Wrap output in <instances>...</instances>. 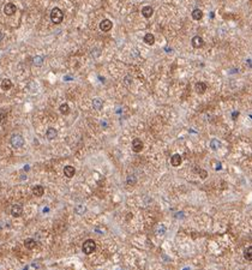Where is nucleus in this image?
Instances as JSON below:
<instances>
[{
    "instance_id": "f257e3e1",
    "label": "nucleus",
    "mask_w": 252,
    "mask_h": 270,
    "mask_svg": "<svg viewBox=\"0 0 252 270\" xmlns=\"http://www.w3.org/2000/svg\"><path fill=\"white\" fill-rule=\"evenodd\" d=\"M64 19V12L59 8V7H54L51 11V20L54 24H60Z\"/></svg>"
},
{
    "instance_id": "f03ea898",
    "label": "nucleus",
    "mask_w": 252,
    "mask_h": 270,
    "mask_svg": "<svg viewBox=\"0 0 252 270\" xmlns=\"http://www.w3.org/2000/svg\"><path fill=\"white\" fill-rule=\"evenodd\" d=\"M82 250L85 255H91L96 250V243L93 239H88V240L84 241V244L82 246Z\"/></svg>"
},
{
    "instance_id": "7ed1b4c3",
    "label": "nucleus",
    "mask_w": 252,
    "mask_h": 270,
    "mask_svg": "<svg viewBox=\"0 0 252 270\" xmlns=\"http://www.w3.org/2000/svg\"><path fill=\"white\" fill-rule=\"evenodd\" d=\"M10 142H11V145H12L14 149H19V148H22V147L24 145V138H23L22 135H18V133L13 135V136L11 137Z\"/></svg>"
},
{
    "instance_id": "20e7f679",
    "label": "nucleus",
    "mask_w": 252,
    "mask_h": 270,
    "mask_svg": "<svg viewBox=\"0 0 252 270\" xmlns=\"http://www.w3.org/2000/svg\"><path fill=\"white\" fill-rule=\"evenodd\" d=\"M17 11V6L12 2H7L5 6H4V13L6 16H13Z\"/></svg>"
},
{
    "instance_id": "39448f33",
    "label": "nucleus",
    "mask_w": 252,
    "mask_h": 270,
    "mask_svg": "<svg viewBox=\"0 0 252 270\" xmlns=\"http://www.w3.org/2000/svg\"><path fill=\"white\" fill-rule=\"evenodd\" d=\"M112 28H113V23H112V20H109V19H107V18L103 19V20L100 23V29H101L102 31H105V33L111 31Z\"/></svg>"
},
{
    "instance_id": "423d86ee",
    "label": "nucleus",
    "mask_w": 252,
    "mask_h": 270,
    "mask_svg": "<svg viewBox=\"0 0 252 270\" xmlns=\"http://www.w3.org/2000/svg\"><path fill=\"white\" fill-rule=\"evenodd\" d=\"M22 214H23V206H22V204H14L11 208V215L13 217H19V216H22Z\"/></svg>"
},
{
    "instance_id": "0eeeda50",
    "label": "nucleus",
    "mask_w": 252,
    "mask_h": 270,
    "mask_svg": "<svg viewBox=\"0 0 252 270\" xmlns=\"http://www.w3.org/2000/svg\"><path fill=\"white\" fill-rule=\"evenodd\" d=\"M132 150L134 153H140L143 150V142L139 138H134L132 141Z\"/></svg>"
},
{
    "instance_id": "6e6552de",
    "label": "nucleus",
    "mask_w": 252,
    "mask_h": 270,
    "mask_svg": "<svg viewBox=\"0 0 252 270\" xmlns=\"http://www.w3.org/2000/svg\"><path fill=\"white\" fill-rule=\"evenodd\" d=\"M191 45L193 46V48H202L204 46V40L201 36H193L191 40Z\"/></svg>"
},
{
    "instance_id": "1a4fd4ad",
    "label": "nucleus",
    "mask_w": 252,
    "mask_h": 270,
    "mask_svg": "<svg viewBox=\"0 0 252 270\" xmlns=\"http://www.w3.org/2000/svg\"><path fill=\"white\" fill-rule=\"evenodd\" d=\"M181 162H183V159H181V156H180L179 154H174V155L171 157V165H172L173 167H179V166L181 165Z\"/></svg>"
},
{
    "instance_id": "9d476101",
    "label": "nucleus",
    "mask_w": 252,
    "mask_h": 270,
    "mask_svg": "<svg viewBox=\"0 0 252 270\" xmlns=\"http://www.w3.org/2000/svg\"><path fill=\"white\" fill-rule=\"evenodd\" d=\"M152 13H154V10L151 6H144L142 8V14L144 18H150L152 16Z\"/></svg>"
},
{
    "instance_id": "9b49d317",
    "label": "nucleus",
    "mask_w": 252,
    "mask_h": 270,
    "mask_svg": "<svg viewBox=\"0 0 252 270\" xmlns=\"http://www.w3.org/2000/svg\"><path fill=\"white\" fill-rule=\"evenodd\" d=\"M75 173H76L75 167H72V166H65V168H64V174H65L66 178H72V177L75 175Z\"/></svg>"
},
{
    "instance_id": "f8f14e48",
    "label": "nucleus",
    "mask_w": 252,
    "mask_h": 270,
    "mask_svg": "<svg viewBox=\"0 0 252 270\" xmlns=\"http://www.w3.org/2000/svg\"><path fill=\"white\" fill-rule=\"evenodd\" d=\"M1 89L5 90V91H7V90H10L12 88V82H11V79H8V78H5V79H2L1 81Z\"/></svg>"
},
{
    "instance_id": "ddd939ff",
    "label": "nucleus",
    "mask_w": 252,
    "mask_h": 270,
    "mask_svg": "<svg viewBox=\"0 0 252 270\" xmlns=\"http://www.w3.org/2000/svg\"><path fill=\"white\" fill-rule=\"evenodd\" d=\"M93 107H94V109H96V110H101L102 107H103V101H102L101 98H99V97L94 98V100H93Z\"/></svg>"
},
{
    "instance_id": "4468645a",
    "label": "nucleus",
    "mask_w": 252,
    "mask_h": 270,
    "mask_svg": "<svg viewBox=\"0 0 252 270\" xmlns=\"http://www.w3.org/2000/svg\"><path fill=\"white\" fill-rule=\"evenodd\" d=\"M57 135H58V132H57V130L53 129V127H49V129L47 130V132H46V137H47V139H49V141H53V139L57 137Z\"/></svg>"
},
{
    "instance_id": "2eb2a0df",
    "label": "nucleus",
    "mask_w": 252,
    "mask_h": 270,
    "mask_svg": "<svg viewBox=\"0 0 252 270\" xmlns=\"http://www.w3.org/2000/svg\"><path fill=\"white\" fill-rule=\"evenodd\" d=\"M32 193H34V196H36V197H41V196H43V193H45V188H43L41 185H36V186H34V188H32Z\"/></svg>"
},
{
    "instance_id": "dca6fc26",
    "label": "nucleus",
    "mask_w": 252,
    "mask_h": 270,
    "mask_svg": "<svg viewBox=\"0 0 252 270\" xmlns=\"http://www.w3.org/2000/svg\"><path fill=\"white\" fill-rule=\"evenodd\" d=\"M192 18L195 19V20H201L202 18H203V11L202 10H199V8H196V10H193L192 11Z\"/></svg>"
},
{
    "instance_id": "f3484780",
    "label": "nucleus",
    "mask_w": 252,
    "mask_h": 270,
    "mask_svg": "<svg viewBox=\"0 0 252 270\" xmlns=\"http://www.w3.org/2000/svg\"><path fill=\"white\" fill-rule=\"evenodd\" d=\"M24 246H25L28 250H32V249L36 247V241H35L34 239H31V238L25 239V241H24Z\"/></svg>"
},
{
    "instance_id": "a211bd4d",
    "label": "nucleus",
    "mask_w": 252,
    "mask_h": 270,
    "mask_svg": "<svg viewBox=\"0 0 252 270\" xmlns=\"http://www.w3.org/2000/svg\"><path fill=\"white\" fill-rule=\"evenodd\" d=\"M195 89H196V91H197L198 94H204L205 90H207V84L203 83V82H198V83H196Z\"/></svg>"
},
{
    "instance_id": "6ab92c4d",
    "label": "nucleus",
    "mask_w": 252,
    "mask_h": 270,
    "mask_svg": "<svg viewBox=\"0 0 252 270\" xmlns=\"http://www.w3.org/2000/svg\"><path fill=\"white\" fill-rule=\"evenodd\" d=\"M143 40H144V42L146 45H150V46L155 43V36L152 34H145L144 37H143Z\"/></svg>"
},
{
    "instance_id": "aec40b11",
    "label": "nucleus",
    "mask_w": 252,
    "mask_h": 270,
    "mask_svg": "<svg viewBox=\"0 0 252 270\" xmlns=\"http://www.w3.org/2000/svg\"><path fill=\"white\" fill-rule=\"evenodd\" d=\"M32 64H34L35 66H42V64H43V58H42L41 55H36V57H34V58H32Z\"/></svg>"
},
{
    "instance_id": "412c9836",
    "label": "nucleus",
    "mask_w": 252,
    "mask_h": 270,
    "mask_svg": "<svg viewBox=\"0 0 252 270\" xmlns=\"http://www.w3.org/2000/svg\"><path fill=\"white\" fill-rule=\"evenodd\" d=\"M59 110H60V113H61V114L66 115V114H69V113H70V107H69V104H67V103H63V104H60Z\"/></svg>"
},
{
    "instance_id": "4be33fe9",
    "label": "nucleus",
    "mask_w": 252,
    "mask_h": 270,
    "mask_svg": "<svg viewBox=\"0 0 252 270\" xmlns=\"http://www.w3.org/2000/svg\"><path fill=\"white\" fill-rule=\"evenodd\" d=\"M126 184H127L128 186H134V185L137 184V178H136L134 175H128V177L126 178Z\"/></svg>"
},
{
    "instance_id": "5701e85b",
    "label": "nucleus",
    "mask_w": 252,
    "mask_h": 270,
    "mask_svg": "<svg viewBox=\"0 0 252 270\" xmlns=\"http://www.w3.org/2000/svg\"><path fill=\"white\" fill-rule=\"evenodd\" d=\"M244 257H245V259H247V261H252V247L251 246H249L246 250H245V252H244Z\"/></svg>"
},
{
    "instance_id": "b1692460",
    "label": "nucleus",
    "mask_w": 252,
    "mask_h": 270,
    "mask_svg": "<svg viewBox=\"0 0 252 270\" xmlns=\"http://www.w3.org/2000/svg\"><path fill=\"white\" fill-rule=\"evenodd\" d=\"M220 145H221V144H220V142H219L217 139H215V138L211 139V142H210V148H211L213 150H217V149L220 148Z\"/></svg>"
},
{
    "instance_id": "393cba45",
    "label": "nucleus",
    "mask_w": 252,
    "mask_h": 270,
    "mask_svg": "<svg viewBox=\"0 0 252 270\" xmlns=\"http://www.w3.org/2000/svg\"><path fill=\"white\" fill-rule=\"evenodd\" d=\"M85 210H87V208H85V205H77L76 206V209H75V211L78 214V215H83L84 213H85Z\"/></svg>"
},
{
    "instance_id": "a878e982",
    "label": "nucleus",
    "mask_w": 252,
    "mask_h": 270,
    "mask_svg": "<svg viewBox=\"0 0 252 270\" xmlns=\"http://www.w3.org/2000/svg\"><path fill=\"white\" fill-rule=\"evenodd\" d=\"M199 173H201V178H202V179H205L207 175H208V173H207L205 171H203V169H199Z\"/></svg>"
},
{
    "instance_id": "bb28decb",
    "label": "nucleus",
    "mask_w": 252,
    "mask_h": 270,
    "mask_svg": "<svg viewBox=\"0 0 252 270\" xmlns=\"http://www.w3.org/2000/svg\"><path fill=\"white\" fill-rule=\"evenodd\" d=\"M164 232H166V227H163V226H162V228H160V229H158V233L162 235V234H164Z\"/></svg>"
},
{
    "instance_id": "cd10ccee",
    "label": "nucleus",
    "mask_w": 252,
    "mask_h": 270,
    "mask_svg": "<svg viewBox=\"0 0 252 270\" xmlns=\"http://www.w3.org/2000/svg\"><path fill=\"white\" fill-rule=\"evenodd\" d=\"M237 116H239V112H233V115H232V118L235 120V118Z\"/></svg>"
},
{
    "instance_id": "c85d7f7f",
    "label": "nucleus",
    "mask_w": 252,
    "mask_h": 270,
    "mask_svg": "<svg viewBox=\"0 0 252 270\" xmlns=\"http://www.w3.org/2000/svg\"><path fill=\"white\" fill-rule=\"evenodd\" d=\"M2 39H4V34H2V33H1V31H0V41H1V40H2Z\"/></svg>"
}]
</instances>
